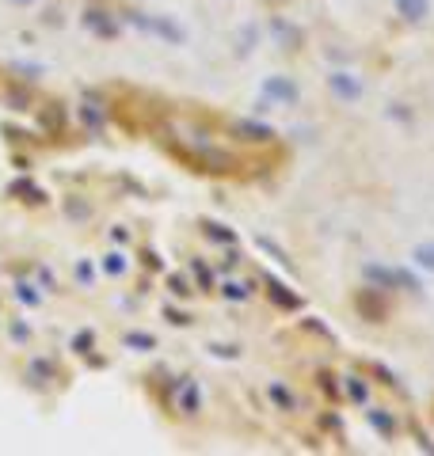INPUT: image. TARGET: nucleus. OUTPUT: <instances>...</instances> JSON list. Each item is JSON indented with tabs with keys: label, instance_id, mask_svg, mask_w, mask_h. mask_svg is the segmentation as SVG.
<instances>
[{
	"label": "nucleus",
	"instance_id": "nucleus-1",
	"mask_svg": "<svg viewBox=\"0 0 434 456\" xmlns=\"http://www.w3.org/2000/svg\"><path fill=\"white\" fill-rule=\"evenodd\" d=\"M400 8H404V12L412 15V19H419V15L427 12V0H400Z\"/></svg>",
	"mask_w": 434,
	"mask_h": 456
},
{
	"label": "nucleus",
	"instance_id": "nucleus-2",
	"mask_svg": "<svg viewBox=\"0 0 434 456\" xmlns=\"http://www.w3.org/2000/svg\"><path fill=\"white\" fill-rule=\"evenodd\" d=\"M415 255H419V263H423V266H434V247H419Z\"/></svg>",
	"mask_w": 434,
	"mask_h": 456
}]
</instances>
